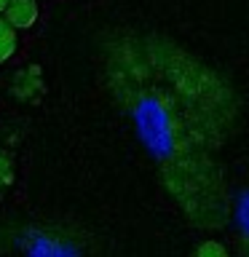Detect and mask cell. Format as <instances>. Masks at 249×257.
Listing matches in <instances>:
<instances>
[{
  "instance_id": "1",
  "label": "cell",
  "mask_w": 249,
  "mask_h": 257,
  "mask_svg": "<svg viewBox=\"0 0 249 257\" xmlns=\"http://www.w3.org/2000/svg\"><path fill=\"white\" fill-rule=\"evenodd\" d=\"M3 19L14 30H27L38 22V3L35 0H8L3 8Z\"/></svg>"
},
{
  "instance_id": "2",
  "label": "cell",
  "mask_w": 249,
  "mask_h": 257,
  "mask_svg": "<svg viewBox=\"0 0 249 257\" xmlns=\"http://www.w3.org/2000/svg\"><path fill=\"white\" fill-rule=\"evenodd\" d=\"M16 51V30L6 19H0V64L8 62Z\"/></svg>"
},
{
  "instance_id": "3",
  "label": "cell",
  "mask_w": 249,
  "mask_h": 257,
  "mask_svg": "<svg viewBox=\"0 0 249 257\" xmlns=\"http://www.w3.org/2000/svg\"><path fill=\"white\" fill-rule=\"evenodd\" d=\"M198 257H225L228 254V249H225L220 241H204L198 249H196Z\"/></svg>"
},
{
  "instance_id": "4",
  "label": "cell",
  "mask_w": 249,
  "mask_h": 257,
  "mask_svg": "<svg viewBox=\"0 0 249 257\" xmlns=\"http://www.w3.org/2000/svg\"><path fill=\"white\" fill-rule=\"evenodd\" d=\"M8 169H11V164H8V158H6V156H0V174H3V180H6V182L11 180V174H8Z\"/></svg>"
},
{
  "instance_id": "5",
  "label": "cell",
  "mask_w": 249,
  "mask_h": 257,
  "mask_svg": "<svg viewBox=\"0 0 249 257\" xmlns=\"http://www.w3.org/2000/svg\"><path fill=\"white\" fill-rule=\"evenodd\" d=\"M6 3H8V0H0V14H3V8H6Z\"/></svg>"
},
{
  "instance_id": "6",
  "label": "cell",
  "mask_w": 249,
  "mask_h": 257,
  "mask_svg": "<svg viewBox=\"0 0 249 257\" xmlns=\"http://www.w3.org/2000/svg\"><path fill=\"white\" fill-rule=\"evenodd\" d=\"M0 198H3V188H0Z\"/></svg>"
}]
</instances>
